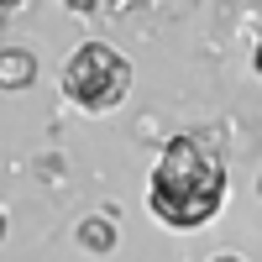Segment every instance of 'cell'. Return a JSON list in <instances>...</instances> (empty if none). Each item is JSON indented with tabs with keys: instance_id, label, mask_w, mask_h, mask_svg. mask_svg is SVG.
<instances>
[{
	"instance_id": "1",
	"label": "cell",
	"mask_w": 262,
	"mask_h": 262,
	"mask_svg": "<svg viewBox=\"0 0 262 262\" xmlns=\"http://www.w3.org/2000/svg\"><path fill=\"white\" fill-rule=\"evenodd\" d=\"M226 205V163L200 137H173L147 179V210L152 221L173 231H200Z\"/></svg>"
},
{
	"instance_id": "2",
	"label": "cell",
	"mask_w": 262,
	"mask_h": 262,
	"mask_svg": "<svg viewBox=\"0 0 262 262\" xmlns=\"http://www.w3.org/2000/svg\"><path fill=\"white\" fill-rule=\"evenodd\" d=\"M58 84L79 111L105 116L116 105H126V95H131V58L116 53L111 42H79L69 53V63H63Z\"/></svg>"
},
{
	"instance_id": "3",
	"label": "cell",
	"mask_w": 262,
	"mask_h": 262,
	"mask_svg": "<svg viewBox=\"0 0 262 262\" xmlns=\"http://www.w3.org/2000/svg\"><path fill=\"white\" fill-rule=\"evenodd\" d=\"M37 79V58L27 48H0V90H27Z\"/></svg>"
},
{
	"instance_id": "4",
	"label": "cell",
	"mask_w": 262,
	"mask_h": 262,
	"mask_svg": "<svg viewBox=\"0 0 262 262\" xmlns=\"http://www.w3.org/2000/svg\"><path fill=\"white\" fill-rule=\"evenodd\" d=\"M79 247L84 252H95V257H105V252H116V221L111 215H90V221H79Z\"/></svg>"
},
{
	"instance_id": "5",
	"label": "cell",
	"mask_w": 262,
	"mask_h": 262,
	"mask_svg": "<svg viewBox=\"0 0 262 262\" xmlns=\"http://www.w3.org/2000/svg\"><path fill=\"white\" fill-rule=\"evenodd\" d=\"M63 6H69V11H95L100 0H63Z\"/></svg>"
},
{
	"instance_id": "6",
	"label": "cell",
	"mask_w": 262,
	"mask_h": 262,
	"mask_svg": "<svg viewBox=\"0 0 262 262\" xmlns=\"http://www.w3.org/2000/svg\"><path fill=\"white\" fill-rule=\"evenodd\" d=\"M252 69H257V79H262V42H257V53H252Z\"/></svg>"
},
{
	"instance_id": "7",
	"label": "cell",
	"mask_w": 262,
	"mask_h": 262,
	"mask_svg": "<svg viewBox=\"0 0 262 262\" xmlns=\"http://www.w3.org/2000/svg\"><path fill=\"white\" fill-rule=\"evenodd\" d=\"M210 262H242V257H236V252H215Z\"/></svg>"
},
{
	"instance_id": "8",
	"label": "cell",
	"mask_w": 262,
	"mask_h": 262,
	"mask_svg": "<svg viewBox=\"0 0 262 262\" xmlns=\"http://www.w3.org/2000/svg\"><path fill=\"white\" fill-rule=\"evenodd\" d=\"M0 236H6V210H0Z\"/></svg>"
}]
</instances>
